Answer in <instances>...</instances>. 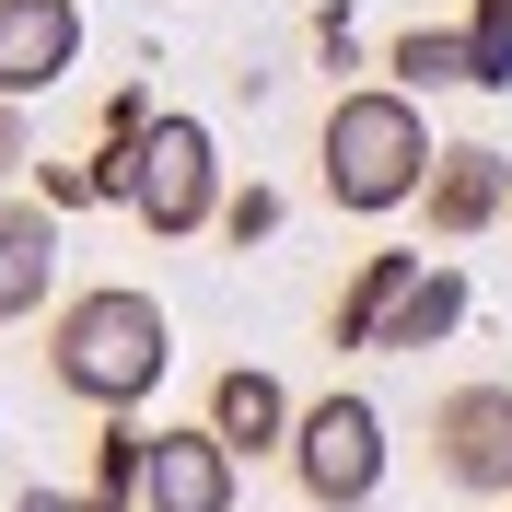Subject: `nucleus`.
Returning <instances> with one entry per match:
<instances>
[{"label": "nucleus", "mask_w": 512, "mask_h": 512, "mask_svg": "<svg viewBox=\"0 0 512 512\" xmlns=\"http://www.w3.org/2000/svg\"><path fill=\"white\" fill-rule=\"evenodd\" d=\"M163 361H175V326H163L152 291H128V280L70 291L59 326H47V373H59V396H82V408H105V419L140 408V396L163 384Z\"/></svg>", "instance_id": "nucleus-1"}, {"label": "nucleus", "mask_w": 512, "mask_h": 512, "mask_svg": "<svg viewBox=\"0 0 512 512\" xmlns=\"http://www.w3.org/2000/svg\"><path fill=\"white\" fill-rule=\"evenodd\" d=\"M326 198L338 210H361V222H384V210H408L419 187H431V117H419L408 94H338L326 105Z\"/></svg>", "instance_id": "nucleus-2"}, {"label": "nucleus", "mask_w": 512, "mask_h": 512, "mask_svg": "<svg viewBox=\"0 0 512 512\" xmlns=\"http://www.w3.org/2000/svg\"><path fill=\"white\" fill-rule=\"evenodd\" d=\"M291 478L315 512H361L384 489V408L373 396H315L303 431H291Z\"/></svg>", "instance_id": "nucleus-3"}, {"label": "nucleus", "mask_w": 512, "mask_h": 512, "mask_svg": "<svg viewBox=\"0 0 512 512\" xmlns=\"http://www.w3.org/2000/svg\"><path fill=\"white\" fill-rule=\"evenodd\" d=\"M128 210H140L163 245H175V233H198V222H222V152H210V128H198V117H152Z\"/></svg>", "instance_id": "nucleus-4"}, {"label": "nucleus", "mask_w": 512, "mask_h": 512, "mask_svg": "<svg viewBox=\"0 0 512 512\" xmlns=\"http://www.w3.org/2000/svg\"><path fill=\"white\" fill-rule=\"evenodd\" d=\"M431 466L466 501H512V384H454L431 396Z\"/></svg>", "instance_id": "nucleus-5"}, {"label": "nucleus", "mask_w": 512, "mask_h": 512, "mask_svg": "<svg viewBox=\"0 0 512 512\" xmlns=\"http://www.w3.org/2000/svg\"><path fill=\"white\" fill-rule=\"evenodd\" d=\"M140 512H233V443L210 431V419H198V431H152Z\"/></svg>", "instance_id": "nucleus-6"}, {"label": "nucleus", "mask_w": 512, "mask_h": 512, "mask_svg": "<svg viewBox=\"0 0 512 512\" xmlns=\"http://www.w3.org/2000/svg\"><path fill=\"white\" fill-rule=\"evenodd\" d=\"M419 210H431V233H443V245H466V233H489V222L512 210V163L489 152V140H443V163H431Z\"/></svg>", "instance_id": "nucleus-7"}, {"label": "nucleus", "mask_w": 512, "mask_h": 512, "mask_svg": "<svg viewBox=\"0 0 512 512\" xmlns=\"http://www.w3.org/2000/svg\"><path fill=\"white\" fill-rule=\"evenodd\" d=\"M70 59H82V12L70 0H0V105L47 94Z\"/></svg>", "instance_id": "nucleus-8"}, {"label": "nucleus", "mask_w": 512, "mask_h": 512, "mask_svg": "<svg viewBox=\"0 0 512 512\" xmlns=\"http://www.w3.org/2000/svg\"><path fill=\"white\" fill-rule=\"evenodd\" d=\"M419 268H431V256H408V245L361 256L350 291L326 303V338H338V350H384V338H396V315H408V291H419Z\"/></svg>", "instance_id": "nucleus-9"}, {"label": "nucleus", "mask_w": 512, "mask_h": 512, "mask_svg": "<svg viewBox=\"0 0 512 512\" xmlns=\"http://www.w3.org/2000/svg\"><path fill=\"white\" fill-rule=\"evenodd\" d=\"M59 291V210L47 198H0V326L35 315Z\"/></svg>", "instance_id": "nucleus-10"}, {"label": "nucleus", "mask_w": 512, "mask_h": 512, "mask_svg": "<svg viewBox=\"0 0 512 512\" xmlns=\"http://www.w3.org/2000/svg\"><path fill=\"white\" fill-rule=\"evenodd\" d=\"M210 431H222L233 454H291V431H303V408H291L280 384L256 373V361H233L222 384H210Z\"/></svg>", "instance_id": "nucleus-11"}, {"label": "nucleus", "mask_w": 512, "mask_h": 512, "mask_svg": "<svg viewBox=\"0 0 512 512\" xmlns=\"http://www.w3.org/2000/svg\"><path fill=\"white\" fill-rule=\"evenodd\" d=\"M384 59H396V94H443V82H478V47H466L454 24H408L396 47H384Z\"/></svg>", "instance_id": "nucleus-12"}, {"label": "nucleus", "mask_w": 512, "mask_h": 512, "mask_svg": "<svg viewBox=\"0 0 512 512\" xmlns=\"http://www.w3.org/2000/svg\"><path fill=\"white\" fill-rule=\"evenodd\" d=\"M454 315H466V280H454V268H419V291H408V315H396L384 350H443Z\"/></svg>", "instance_id": "nucleus-13"}, {"label": "nucleus", "mask_w": 512, "mask_h": 512, "mask_svg": "<svg viewBox=\"0 0 512 512\" xmlns=\"http://www.w3.org/2000/svg\"><path fill=\"white\" fill-rule=\"evenodd\" d=\"M466 47H478V82H512V0H478Z\"/></svg>", "instance_id": "nucleus-14"}, {"label": "nucleus", "mask_w": 512, "mask_h": 512, "mask_svg": "<svg viewBox=\"0 0 512 512\" xmlns=\"http://www.w3.org/2000/svg\"><path fill=\"white\" fill-rule=\"evenodd\" d=\"M35 175H47V210H82V198H105L94 163H35Z\"/></svg>", "instance_id": "nucleus-15"}, {"label": "nucleus", "mask_w": 512, "mask_h": 512, "mask_svg": "<svg viewBox=\"0 0 512 512\" xmlns=\"http://www.w3.org/2000/svg\"><path fill=\"white\" fill-rule=\"evenodd\" d=\"M24 163H35V128H24V105H0V187H12Z\"/></svg>", "instance_id": "nucleus-16"}, {"label": "nucleus", "mask_w": 512, "mask_h": 512, "mask_svg": "<svg viewBox=\"0 0 512 512\" xmlns=\"http://www.w3.org/2000/svg\"><path fill=\"white\" fill-rule=\"evenodd\" d=\"M222 222H233V245H256V233L280 222V198H268V187H245V198H233V210H222Z\"/></svg>", "instance_id": "nucleus-17"}, {"label": "nucleus", "mask_w": 512, "mask_h": 512, "mask_svg": "<svg viewBox=\"0 0 512 512\" xmlns=\"http://www.w3.org/2000/svg\"><path fill=\"white\" fill-rule=\"evenodd\" d=\"M12 512H105V501H94V489H24Z\"/></svg>", "instance_id": "nucleus-18"}]
</instances>
